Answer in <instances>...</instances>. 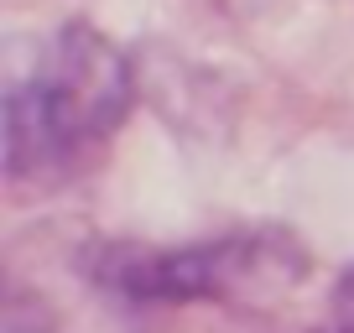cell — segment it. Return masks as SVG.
<instances>
[{
    "instance_id": "1",
    "label": "cell",
    "mask_w": 354,
    "mask_h": 333,
    "mask_svg": "<svg viewBox=\"0 0 354 333\" xmlns=\"http://www.w3.org/2000/svg\"><path fill=\"white\" fill-rule=\"evenodd\" d=\"M131 94V57L84 21L63 26L37 73L6 94V178L63 182L125 125Z\"/></svg>"
},
{
    "instance_id": "3",
    "label": "cell",
    "mask_w": 354,
    "mask_h": 333,
    "mask_svg": "<svg viewBox=\"0 0 354 333\" xmlns=\"http://www.w3.org/2000/svg\"><path fill=\"white\" fill-rule=\"evenodd\" d=\"M333 333H354V266L344 271L339 292H333Z\"/></svg>"
},
{
    "instance_id": "2",
    "label": "cell",
    "mask_w": 354,
    "mask_h": 333,
    "mask_svg": "<svg viewBox=\"0 0 354 333\" xmlns=\"http://www.w3.org/2000/svg\"><path fill=\"white\" fill-rule=\"evenodd\" d=\"M78 266L125 302H261L308 276V250L287 229H245L203 245H88Z\"/></svg>"
}]
</instances>
